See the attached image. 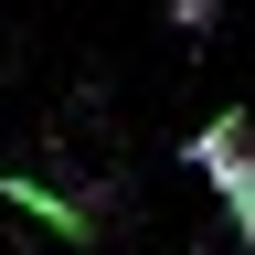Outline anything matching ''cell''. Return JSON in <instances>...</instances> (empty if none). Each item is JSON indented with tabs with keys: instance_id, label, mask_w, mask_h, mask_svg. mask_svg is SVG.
<instances>
[{
	"instance_id": "obj_1",
	"label": "cell",
	"mask_w": 255,
	"mask_h": 255,
	"mask_svg": "<svg viewBox=\"0 0 255 255\" xmlns=\"http://www.w3.org/2000/svg\"><path fill=\"white\" fill-rule=\"evenodd\" d=\"M191 170L223 191V213H234V234H245V255H255V117L223 107L202 138H191Z\"/></svg>"
},
{
	"instance_id": "obj_2",
	"label": "cell",
	"mask_w": 255,
	"mask_h": 255,
	"mask_svg": "<svg viewBox=\"0 0 255 255\" xmlns=\"http://www.w3.org/2000/svg\"><path fill=\"white\" fill-rule=\"evenodd\" d=\"M0 213H21L43 245H96V202H75V191L43 181V170H0Z\"/></svg>"
}]
</instances>
